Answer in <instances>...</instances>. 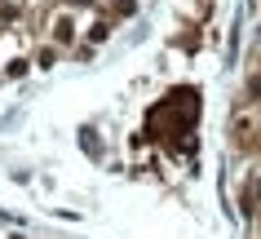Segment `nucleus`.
<instances>
[{
  "mask_svg": "<svg viewBox=\"0 0 261 239\" xmlns=\"http://www.w3.org/2000/svg\"><path fill=\"white\" fill-rule=\"evenodd\" d=\"M226 128H230V142L239 151H257L261 146V98L239 102L230 111V120H226Z\"/></svg>",
  "mask_w": 261,
  "mask_h": 239,
  "instance_id": "obj_1",
  "label": "nucleus"
},
{
  "mask_svg": "<svg viewBox=\"0 0 261 239\" xmlns=\"http://www.w3.org/2000/svg\"><path fill=\"white\" fill-rule=\"evenodd\" d=\"M54 40L58 44H75V18L71 14H54Z\"/></svg>",
  "mask_w": 261,
  "mask_h": 239,
  "instance_id": "obj_2",
  "label": "nucleus"
},
{
  "mask_svg": "<svg viewBox=\"0 0 261 239\" xmlns=\"http://www.w3.org/2000/svg\"><path fill=\"white\" fill-rule=\"evenodd\" d=\"M133 14H138V0H115V5H111V18H120V22L133 18Z\"/></svg>",
  "mask_w": 261,
  "mask_h": 239,
  "instance_id": "obj_3",
  "label": "nucleus"
},
{
  "mask_svg": "<svg viewBox=\"0 0 261 239\" xmlns=\"http://www.w3.org/2000/svg\"><path fill=\"white\" fill-rule=\"evenodd\" d=\"M27 58H14V62H9V67H5V75H9V80H22V75H27Z\"/></svg>",
  "mask_w": 261,
  "mask_h": 239,
  "instance_id": "obj_4",
  "label": "nucleus"
},
{
  "mask_svg": "<svg viewBox=\"0 0 261 239\" xmlns=\"http://www.w3.org/2000/svg\"><path fill=\"white\" fill-rule=\"evenodd\" d=\"M107 36H111V22H93V31H89V40H93V44H102Z\"/></svg>",
  "mask_w": 261,
  "mask_h": 239,
  "instance_id": "obj_5",
  "label": "nucleus"
},
{
  "mask_svg": "<svg viewBox=\"0 0 261 239\" xmlns=\"http://www.w3.org/2000/svg\"><path fill=\"white\" fill-rule=\"evenodd\" d=\"M54 62H58V49H40V67L49 71V67H54Z\"/></svg>",
  "mask_w": 261,
  "mask_h": 239,
  "instance_id": "obj_6",
  "label": "nucleus"
},
{
  "mask_svg": "<svg viewBox=\"0 0 261 239\" xmlns=\"http://www.w3.org/2000/svg\"><path fill=\"white\" fill-rule=\"evenodd\" d=\"M62 5H67V9H89L93 0H62Z\"/></svg>",
  "mask_w": 261,
  "mask_h": 239,
  "instance_id": "obj_7",
  "label": "nucleus"
}]
</instances>
